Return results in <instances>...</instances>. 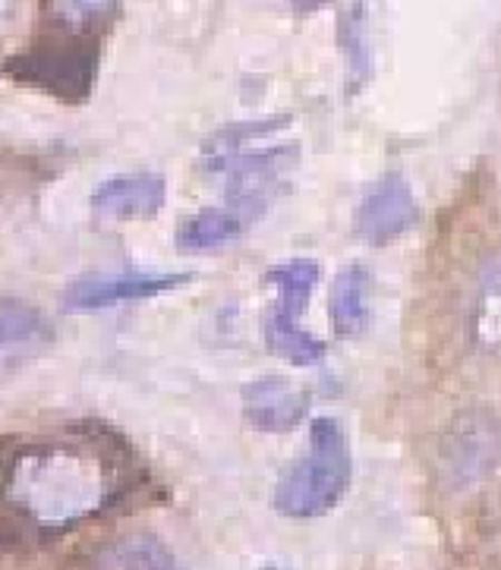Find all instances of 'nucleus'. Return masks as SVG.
Wrapping results in <instances>:
<instances>
[{"label":"nucleus","mask_w":501,"mask_h":570,"mask_svg":"<svg viewBox=\"0 0 501 570\" xmlns=\"http://www.w3.org/2000/svg\"><path fill=\"white\" fill-rule=\"evenodd\" d=\"M7 498L41 530H67L105 508L111 479L95 454L48 444L13 460Z\"/></svg>","instance_id":"1"},{"label":"nucleus","mask_w":501,"mask_h":570,"mask_svg":"<svg viewBox=\"0 0 501 570\" xmlns=\"http://www.w3.org/2000/svg\"><path fill=\"white\" fill-rule=\"evenodd\" d=\"M353 463L344 429L332 416H318L310 429V451L278 479L275 511L291 520H313L347 495Z\"/></svg>","instance_id":"2"},{"label":"nucleus","mask_w":501,"mask_h":570,"mask_svg":"<svg viewBox=\"0 0 501 570\" xmlns=\"http://www.w3.org/2000/svg\"><path fill=\"white\" fill-rule=\"evenodd\" d=\"M193 275L186 272H92V275L73 277L60 303L67 313H98L108 306H120V303H143V299H155L165 296L177 287L189 284Z\"/></svg>","instance_id":"3"},{"label":"nucleus","mask_w":501,"mask_h":570,"mask_svg":"<svg viewBox=\"0 0 501 570\" xmlns=\"http://www.w3.org/2000/svg\"><path fill=\"white\" fill-rule=\"evenodd\" d=\"M10 70L19 79H29L60 98H82L92 89L95 76V48L89 41H51L22 51L10 60Z\"/></svg>","instance_id":"4"},{"label":"nucleus","mask_w":501,"mask_h":570,"mask_svg":"<svg viewBox=\"0 0 501 570\" xmlns=\"http://www.w3.org/2000/svg\"><path fill=\"white\" fill-rule=\"evenodd\" d=\"M416 199L413 189L404 177H382L379 184L370 186V193L363 196V203L356 205L353 227L356 234L372 243V246H385L401 234H407L416 222Z\"/></svg>","instance_id":"5"},{"label":"nucleus","mask_w":501,"mask_h":570,"mask_svg":"<svg viewBox=\"0 0 501 570\" xmlns=\"http://www.w3.org/2000/svg\"><path fill=\"white\" fill-rule=\"evenodd\" d=\"M167 199L165 177L158 174H120L108 177L92 193V215L98 222H149L155 218Z\"/></svg>","instance_id":"6"},{"label":"nucleus","mask_w":501,"mask_h":570,"mask_svg":"<svg viewBox=\"0 0 501 570\" xmlns=\"http://www.w3.org/2000/svg\"><path fill=\"white\" fill-rule=\"evenodd\" d=\"M310 410V391L278 375L256 379L243 387V416L259 432H291Z\"/></svg>","instance_id":"7"},{"label":"nucleus","mask_w":501,"mask_h":570,"mask_svg":"<svg viewBox=\"0 0 501 570\" xmlns=\"http://www.w3.org/2000/svg\"><path fill=\"white\" fill-rule=\"evenodd\" d=\"M55 328L48 315L22 299H0V375L36 360L51 347Z\"/></svg>","instance_id":"8"},{"label":"nucleus","mask_w":501,"mask_h":570,"mask_svg":"<svg viewBox=\"0 0 501 570\" xmlns=\"http://www.w3.org/2000/svg\"><path fill=\"white\" fill-rule=\"evenodd\" d=\"M259 222L256 212L243 208L237 203H222L196 212L189 222L180 224L177 230V246L186 253H208V249H224L227 243L243 237L253 224Z\"/></svg>","instance_id":"9"},{"label":"nucleus","mask_w":501,"mask_h":570,"mask_svg":"<svg viewBox=\"0 0 501 570\" xmlns=\"http://www.w3.org/2000/svg\"><path fill=\"white\" fill-rule=\"evenodd\" d=\"M89 570H184V564L158 535L132 533L108 542L95 554Z\"/></svg>","instance_id":"10"},{"label":"nucleus","mask_w":501,"mask_h":570,"mask_svg":"<svg viewBox=\"0 0 501 570\" xmlns=\"http://www.w3.org/2000/svg\"><path fill=\"white\" fill-rule=\"evenodd\" d=\"M265 281L275 287V306L268 309V315L284 322H299V315L310 306V296L316 291L318 265L313 258H287L275 265Z\"/></svg>","instance_id":"11"},{"label":"nucleus","mask_w":501,"mask_h":570,"mask_svg":"<svg viewBox=\"0 0 501 570\" xmlns=\"http://www.w3.org/2000/svg\"><path fill=\"white\" fill-rule=\"evenodd\" d=\"M332 322L341 337H353L370 322V272L363 265H347L334 277Z\"/></svg>","instance_id":"12"},{"label":"nucleus","mask_w":501,"mask_h":570,"mask_svg":"<svg viewBox=\"0 0 501 570\" xmlns=\"http://www.w3.org/2000/svg\"><path fill=\"white\" fill-rule=\"evenodd\" d=\"M470 332L485 353H501V258H495L477 281Z\"/></svg>","instance_id":"13"},{"label":"nucleus","mask_w":501,"mask_h":570,"mask_svg":"<svg viewBox=\"0 0 501 570\" xmlns=\"http://www.w3.org/2000/svg\"><path fill=\"white\" fill-rule=\"evenodd\" d=\"M265 341L278 356H284L294 366H316L318 360L325 356V344L318 341L316 334L306 332L299 322H284V318H275V315L265 318Z\"/></svg>","instance_id":"14"},{"label":"nucleus","mask_w":501,"mask_h":570,"mask_svg":"<svg viewBox=\"0 0 501 570\" xmlns=\"http://www.w3.org/2000/svg\"><path fill=\"white\" fill-rule=\"evenodd\" d=\"M120 0H48L51 13L67 29H95L114 17Z\"/></svg>","instance_id":"15"},{"label":"nucleus","mask_w":501,"mask_h":570,"mask_svg":"<svg viewBox=\"0 0 501 570\" xmlns=\"http://www.w3.org/2000/svg\"><path fill=\"white\" fill-rule=\"evenodd\" d=\"M294 7H299V10H316L318 3H325V0H291Z\"/></svg>","instance_id":"16"},{"label":"nucleus","mask_w":501,"mask_h":570,"mask_svg":"<svg viewBox=\"0 0 501 570\" xmlns=\"http://www.w3.org/2000/svg\"><path fill=\"white\" fill-rule=\"evenodd\" d=\"M7 17H10V10H7V0H0V32H3V26H7Z\"/></svg>","instance_id":"17"},{"label":"nucleus","mask_w":501,"mask_h":570,"mask_svg":"<svg viewBox=\"0 0 501 570\" xmlns=\"http://www.w3.org/2000/svg\"><path fill=\"white\" fill-rule=\"evenodd\" d=\"M259 570H287V568H281V564H265V568H259Z\"/></svg>","instance_id":"18"}]
</instances>
